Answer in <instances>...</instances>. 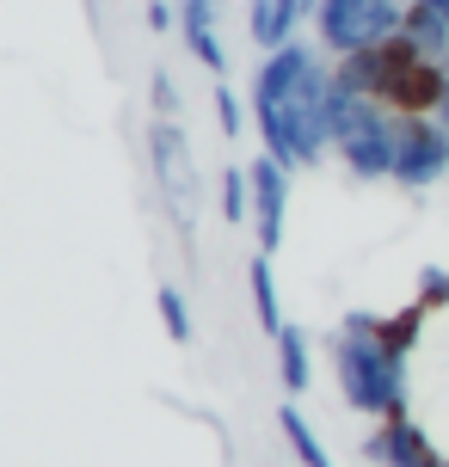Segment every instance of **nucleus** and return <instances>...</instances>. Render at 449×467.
<instances>
[{"label":"nucleus","mask_w":449,"mask_h":467,"mask_svg":"<svg viewBox=\"0 0 449 467\" xmlns=\"http://www.w3.org/2000/svg\"><path fill=\"white\" fill-rule=\"evenodd\" d=\"M327 93H332V62L314 44H284L265 49L253 68V130L259 148L277 154L289 172H314L332 154V117H327Z\"/></svg>","instance_id":"nucleus-1"},{"label":"nucleus","mask_w":449,"mask_h":467,"mask_svg":"<svg viewBox=\"0 0 449 467\" xmlns=\"http://www.w3.org/2000/svg\"><path fill=\"white\" fill-rule=\"evenodd\" d=\"M412 338H419V307L401 320H381L351 307L332 327V375L339 400L363 419H401L412 406Z\"/></svg>","instance_id":"nucleus-2"},{"label":"nucleus","mask_w":449,"mask_h":467,"mask_svg":"<svg viewBox=\"0 0 449 467\" xmlns=\"http://www.w3.org/2000/svg\"><path fill=\"white\" fill-rule=\"evenodd\" d=\"M327 117H332V154H339V166L351 172L357 185L394 179V161H401V117H394L388 99L345 93V87L332 80Z\"/></svg>","instance_id":"nucleus-3"},{"label":"nucleus","mask_w":449,"mask_h":467,"mask_svg":"<svg viewBox=\"0 0 449 467\" xmlns=\"http://www.w3.org/2000/svg\"><path fill=\"white\" fill-rule=\"evenodd\" d=\"M406 25V0H320L314 6V44L327 56H357V49L394 44Z\"/></svg>","instance_id":"nucleus-4"},{"label":"nucleus","mask_w":449,"mask_h":467,"mask_svg":"<svg viewBox=\"0 0 449 467\" xmlns=\"http://www.w3.org/2000/svg\"><path fill=\"white\" fill-rule=\"evenodd\" d=\"M148 172H154V191L166 197V210H172V222L185 234L197 161H191V136L179 130V117H154V123H148Z\"/></svg>","instance_id":"nucleus-5"},{"label":"nucleus","mask_w":449,"mask_h":467,"mask_svg":"<svg viewBox=\"0 0 449 467\" xmlns=\"http://www.w3.org/2000/svg\"><path fill=\"white\" fill-rule=\"evenodd\" d=\"M449 179V130L437 117L406 111L401 117V161H394V185L401 191H431Z\"/></svg>","instance_id":"nucleus-6"},{"label":"nucleus","mask_w":449,"mask_h":467,"mask_svg":"<svg viewBox=\"0 0 449 467\" xmlns=\"http://www.w3.org/2000/svg\"><path fill=\"white\" fill-rule=\"evenodd\" d=\"M246 179H253V240H259V253H277V246H284V222H289V179H296V172H289L284 161H277V154H253V161H246Z\"/></svg>","instance_id":"nucleus-7"},{"label":"nucleus","mask_w":449,"mask_h":467,"mask_svg":"<svg viewBox=\"0 0 449 467\" xmlns=\"http://www.w3.org/2000/svg\"><path fill=\"white\" fill-rule=\"evenodd\" d=\"M363 455H370V467H449L444 449L431 443V431L412 419V412H401V419H376Z\"/></svg>","instance_id":"nucleus-8"},{"label":"nucleus","mask_w":449,"mask_h":467,"mask_svg":"<svg viewBox=\"0 0 449 467\" xmlns=\"http://www.w3.org/2000/svg\"><path fill=\"white\" fill-rule=\"evenodd\" d=\"M320 0H246V37L259 49H284L302 37V25H314Z\"/></svg>","instance_id":"nucleus-9"},{"label":"nucleus","mask_w":449,"mask_h":467,"mask_svg":"<svg viewBox=\"0 0 449 467\" xmlns=\"http://www.w3.org/2000/svg\"><path fill=\"white\" fill-rule=\"evenodd\" d=\"M179 37L204 62V74L228 80V49H222V31H215V0H179Z\"/></svg>","instance_id":"nucleus-10"},{"label":"nucleus","mask_w":449,"mask_h":467,"mask_svg":"<svg viewBox=\"0 0 449 467\" xmlns=\"http://www.w3.org/2000/svg\"><path fill=\"white\" fill-rule=\"evenodd\" d=\"M246 296H253L259 332H265V338H277L289 320H284V296H277V277H271V253H253V258H246Z\"/></svg>","instance_id":"nucleus-11"},{"label":"nucleus","mask_w":449,"mask_h":467,"mask_svg":"<svg viewBox=\"0 0 449 467\" xmlns=\"http://www.w3.org/2000/svg\"><path fill=\"white\" fill-rule=\"evenodd\" d=\"M271 345H277V375H284L289 400H302L308 388H314V338H308L302 327H284Z\"/></svg>","instance_id":"nucleus-12"},{"label":"nucleus","mask_w":449,"mask_h":467,"mask_svg":"<svg viewBox=\"0 0 449 467\" xmlns=\"http://www.w3.org/2000/svg\"><path fill=\"white\" fill-rule=\"evenodd\" d=\"M401 37L419 56H431V62H444L449 56V13H437V6H425V0H406V25Z\"/></svg>","instance_id":"nucleus-13"},{"label":"nucleus","mask_w":449,"mask_h":467,"mask_svg":"<svg viewBox=\"0 0 449 467\" xmlns=\"http://www.w3.org/2000/svg\"><path fill=\"white\" fill-rule=\"evenodd\" d=\"M277 424H284V443L296 449V462H302V467H332L327 443H320V431L308 424V412L296 406V400H284V406H277Z\"/></svg>","instance_id":"nucleus-14"},{"label":"nucleus","mask_w":449,"mask_h":467,"mask_svg":"<svg viewBox=\"0 0 449 467\" xmlns=\"http://www.w3.org/2000/svg\"><path fill=\"white\" fill-rule=\"evenodd\" d=\"M222 222H235V228H253V179H246V166H222Z\"/></svg>","instance_id":"nucleus-15"},{"label":"nucleus","mask_w":449,"mask_h":467,"mask_svg":"<svg viewBox=\"0 0 449 467\" xmlns=\"http://www.w3.org/2000/svg\"><path fill=\"white\" fill-rule=\"evenodd\" d=\"M154 307H161V327H166L172 345H191V338H197V332H191V302H185L179 283H161V289H154Z\"/></svg>","instance_id":"nucleus-16"},{"label":"nucleus","mask_w":449,"mask_h":467,"mask_svg":"<svg viewBox=\"0 0 449 467\" xmlns=\"http://www.w3.org/2000/svg\"><path fill=\"white\" fill-rule=\"evenodd\" d=\"M215 123H222L228 141H240V130H246V105H240V93L228 80H215Z\"/></svg>","instance_id":"nucleus-17"},{"label":"nucleus","mask_w":449,"mask_h":467,"mask_svg":"<svg viewBox=\"0 0 449 467\" xmlns=\"http://www.w3.org/2000/svg\"><path fill=\"white\" fill-rule=\"evenodd\" d=\"M419 307H449V271L444 265H425L419 271Z\"/></svg>","instance_id":"nucleus-18"},{"label":"nucleus","mask_w":449,"mask_h":467,"mask_svg":"<svg viewBox=\"0 0 449 467\" xmlns=\"http://www.w3.org/2000/svg\"><path fill=\"white\" fill-rule=\"evenodd\" d=\"M148 99H154V117H179V87H172V74H166V68L148 74Z\"/></svg>","instance_id":"nucleus-19"},{"label":"nucleus","mask_w":449,"mask_h":467,"mask_svg":"<svg viewBox=\"0 0 449 467\" xmlns=\"http://www.w3.org/2000/svg\"><path fill=\"white\" fill-rule=\"evenodd\" d=\"M148 31H179V0H148Z\"/></svg>","instance_id":"nucleus-20"},{"label":"nucleus","mask_w":449,"mask_h":467,"mask_svg":"<svg viewBox=\"0 0 449 467\" xmlns=\"http://www.w3.org/2000/svg\"><path fill=\"white\" fill-rule=\"evenodd\" d=\"M431 117H437V123L449 130V80H444V93H437V105H431Z\"/></svg>","instance_id":"nucleus-21"},{"label":"nucleus","mask_w":449,"mask_h":467,"mask_svg":"<svg viewBox=\"0 0 449 467\" xmlns=\"http://www.w3.org/2000/svg\"><path fill=\"white\" fill-rule=\"evenodd\" d=\"M425 6H437V13H449V0H425Z\"/></svg>","instance_id":"nucleus-22"},{"label":"nucleus","mask_w":449,"mask_h":467,"mask_svg":"<svg viewBox=\"0 0 449 467\" xmlns=\"http://www.w3.org/2000/svg\"><path fill=\"white\" fill-rule=\"evenodd\" d=\"M444 68H449V56H444Z\"/></svg>","instance_id":"nucleus-23"},{"label":"nucleus","mask_w":449,"mask_h":467,"mask_svg":"<svg viewBox=\"0 0 449 467\" xmlns=\"http://www.w3.org/2000/svg\"><path fill=\"white\" fill-rule=\"evenodd\" d=\"M215 6H222V0H215Z\"/></svg>","instance_id":"nucleus-24"}]
</instances>
